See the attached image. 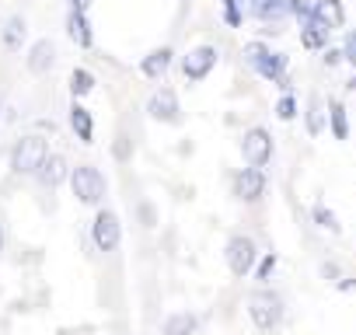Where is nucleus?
Wrapping results in <instances>:
<instances>
[{"instance_id": "412c9836", "label": "nucleus", "mask_w": 356, "mask_h": 335, "mask_svg": "<svg viewBox=\"0 0 356 335\" xmlns=\"http://www.w3.org/2000/svg\"><path fill=\"white\" fill-rule=\"evenodd\" d=\"M224 22H227L231 28H241V22H245V15H241V0H224Z\"/></svg>"}, {"instance_id": "b1692460", "label": "nucleus", "mask_w": 356, "mask_h": 335, "mask_svg": "<svg viewBox=\"0 0 356 335\" xmlns=\"http://www.w3.org/2000/svg\"><path fill=\"white\" fill-rule=\"evenodd\" d=\"M342 60L356 63V32H349V35H346V49H342Z\"/></svg>"}, {"instance_id": "423d86ee", "label": "nucleus", "mask_w": 356, "mask_h": 335, "mask_svg": "<svg viewBox=\"0 0 356 335\" xmlns=\"http://www.w3.org/2000/svg\"><path fill=\"white\" fill-rule=\"evenodd\" d=\"M241 157H245V164H252V168H266V164H269V157H273V136H269L266 126H252V129L245 133V140H241Z\"/></svg>"}, {"instance_id": "9b49d317", "label": "nucleus", "mask_w": 356, "mask_h": 335, "mask_svg": "<svg viewBox=\"0 0 356 335\" xmlns=\"http://www.w3.org/2000/svg\"><path fill=\"white\" fill-rule=\"evenodd\" d=\"M67 35L81 46V49H91L95 46V32H91V22H88V11H74L67 15Z\"/></svg>"}, {"instance_id": "4be33fe9", "label": "nucleus", "mask_w": 356, "mask_h": 335, "mask_svg": "<svg viewBox=\"0 0 356 335\" xmlns=\"http://www.w3.org/2000/svg\"><path fill=\"white\" fill-rule=\"evenodd\" d=\"M276 119H283V122L297 119V101H293V95H283V98L276 101Z\"/></svg>"}, {"instance_id": "f257e3e1", "label": "nucleus", "mask_w": 356, "mask_h": 335, "mask_svg": "<svg viewBox=\"0 0 356 335\" xmlns=\"http://www.w3.org/2000/svg\"><path fill=\"white\" fill-rule=\"evenodd\" d=\"M70 189H74L77 203H84V206H98V203H105L108 182H105V175L98 172L95 164H77L74 172H70Z\"/></svg>"}, {"instance_id": "aec40b11", "label": "nucleus", "mask_w": 356, "mask_h": 335, "mask_svg": "<svg viewBox=\"0 0 356 335\" xmlns=\"http://www.w3.org/2000/svg\"><path fill=\"white\" fill-rule=\"evenodd\" d=\"M91 91H95V74L84 70V67H77V70L70 74V95H74V98H84V95H91Z\"/></svg>"}, {"instance_id": "2eb2a0df", "label": "nucleus", "mask_w": 356, "mask_h": 335, "mask_svg": "<svg viewBox=\"0 0 356 335\" xmlns=\"http://www.w3.org/2000/svg\"><path fill=\"white\" fill-rule=\"evenodd\" d=\"M25 35H29V25H25L22 15H11V18L4 22V28H0V42H4V49H11V53L22 49Z\"/></svg>"}, {"instance_id": "cd10ccee", "label": "nucleus", "mask_w": 356, "mask_h": 335, "mask_svg": "<svg viewBox=\"0 0 356 335\" xmlns=\"http://www.w3.org/2000/svg\"><path fill=\"white\" fill-rule=\"evenodd\" d=\"M0 252H4V227H0Z\"/></svg>"}, {"instance_id": "ddd939ff", "label": "nucleus", "mask_w": 356, "mask_h": 335, "mask_svg": "<svg viewBox=\"0 0 356 335\" xmlns=\"http://www.w3.org/2000/svg\"><path fill=\"white\" fill-rule=\"evenodd\" d=\"M314 18L325 22L328 28H346V8H342V0H314Z\"/></svg>"}, {"instance_id": "0eeeda50", "label": "nucleus", "mask_w": 356, "mask_h": 335, "mask_svg": "<svg viewBox=\"0 0 356 335\" xmlns=\"http://www.w3.org/2000/svg\"><path fill=\"white\" fill-rule=\"evenodd\" d=\"M255 259H259V248H255L252 238L234 234V238L227 241V269H231L234 276H248L252 265H255Z\"/></svg>"}, {"instance_id": "dca6fc26", "label": "nucleus", "mask_w": 356, "mask_h": 335, "mask_svg": "<svg viewBox=\"0 0 356 335\" xmlns=\"http://www.w3.org/2000/svg\"><path fill=\"white\" fill-rule=\"evenodd\" d=\"M39 179H42V186H49V189L63 186V179H67V157H63V154H49V157L42 161V168H39Z\"/></svg>"}, {"instance_id": "5701e85b", "label": "nucleus", "mask_w": 356, "mask_h": 335, "mask_svg": "<svg viewBox=\"0 0 356 335\" xmlns=\"http://www.w3.org/2000/svg\"><path fill=\"white\" fill-rule=\"evenodd\" d=\"M314 220H318L325 231H339V220H335V213H332L328 206H321V203L314 206Z\"/></svg>"}, {"instance_id": "f8f14e48", "label": "nucleus", "mask_w": 356, "mask_h": 335, "mask_svg": "<svg viewBox=\"0 0 356 335\" xmlns=\"http://www.w3.org/2000/svg\"><path fill=\"white\" fill-rule=\"evenodd\" d=\"M25 63H29L32 74H46V70L56 63V46H53L49 39H39V42L29 49V60H25Z\"/></svg>"}, {"instance_id": "6ab92c4d", "label": "nucleus", "mask_w": 356, "mask_h": 335, "mask_svg": "<svg viewBox=\"0 0 356 335\" xmlns=\"http://www.w3.org/2000/svg\"><path fill=\"white\" fill-rule=\"evenodd\" d=\"M328 122H332L335 140H349V119H346V108L339 101H328Z\"/></svg>"}, {"instance_id": "39448f33", "label": "nucleus", "mask_w": 356, "mask_h": 335, "mask_svg": "<svg viewBox=\"0 0 356 335\" xmlns=\"http://www.w3.org/2000/svg\"><path fill=\"white\" fill-rule=\"evenodd\" d=\"M91 241L98 252H115L119 241H122V224L112 210H98L95 220H91Z\"/></svg>"}, {"instance_id": "7ed1b4c3", "label": "nucleus", "mask_w": 356, "mask_h": 335, "mask_svg": "<svg viewBox=\"0 0 356 335\" xmlns=\"http://www.w3.org/2000/svg\"><path fill=\"white\" fill-rule=\"evenodd\" d=\"M248 318L255 321L259 332H273V328L283 321V300H280L276 293H269V290L252 293V297H248Z\"/></svg>"}, {"instance_id": "1a4fd4ad", "label": "nucleus", "mask_w": 356, "mask_h": 335, "mask_svg": "<svg viewBox=\"0 0 356 335\" xmlns=\"http://www.w3.org/2000/svg\"><path fill=\"white\" fill-rule=\"evenodd\" d=\"M147 112H150V119H157V122H178V119H182L178 95H175L171 88H157V91L150 95V101H147Z\"/></svg>"}, {"instance_id": "f03ea898", "label": "nucleus", "mask_w": 356, "mask_h": 335, "mask_svg": "<svg viewBox=\"0 0 356 335\" xmlns=\"http://www.w3.org/2000/svg\"><path fill=\"white\" fill-rule=\"evenodd\" d=\"M46 157H49V143L42 136H22L11 150V172L15 175H39Z\"/></svg>"}, {"instance_id": "6e6552de", "label": "nucleus", "mask_w": 356, "mask_h": 335, "mask_svg": "<svg viewBox=\"0 0 356 335\" xmlns=\"http://www.w3.org/2000/svg\"><path fill=\"white\" fill-rule=\"evenodd\" d=\"M213 67H217V49H213V46H196V49H189V53L182 56V74H186V81H203V77H210Z\"/></svg>"}, {"instance_id": "9d476101", "label": "nucleus", "mask_w": 356, "mask_h": 335, "mask_svg": "<svg viewBox=\"0 0 356 335\" xmlns=\"http://www.w3.org/2000/svg\"><path fill=\"white\" fill-rule=\"evenodd\" d=\"M234 189H238V196L245 199V203H255V199H262V193H266V175H262V168H241L238 172V179H234Z\"/></svg>"}, {"instance_id": "bb28decb", "label": "nucleus", "mask_w": 356, "mask_h": 335, "mask_svg": "<svg viewBox=\"0 0 356 335\" xmlns=\"http://www.w3.org/2000/svg\"><path fill=\"white\" fill-rule=\"evenodd\" d=\"M325 60H328V63H339V60H342V49H328V56H325Z\"/></svg>"}, {"instance_id": "f3484780", "label": "nucleus", "mask_w": 356, "mask_h": 335, "mask_svg": "<svg viewBox=\"0 0 356 335\" xmlns=\"http://www.w3.org/2000/svg\"><path fill=\"white\" fill-rule=\"evenodd\" d=\"M70 129L77 133L81 143H91V140H95V119H91V112H88L81 101L70 105Z\"/></svg>"}, {"instance_id": "a878e982", "label": "nucleus", "mask_w": 356, "mask_h": 335, "mask_svg": "<svg viewBox=\"0 0 356 335\" xmlns=\"http://www.w3.org/2000/svg\"><path fill=\"white\" fill-rule=\"evenodd\" d=\"M91 4H95V0H70V8H74V11H88Z\"/></svg>"}, {"instance_id": "20e7f679", "label": "nucleus", "mask_w": 356, "mask_h": 335, "mask_svg": "<svg viewBox=\"0 0 356 335\" xmlns=\"http://www.w3.org/2000/svg\"><path fill=\"white\" fill-rule=\"evenodd\" d=\"M245 60H248L266 81H283V70H286V56H283V53H273V49L262 46V42H248V46H245Z\"/></svg>"}, {"instance_id": "4468645a", "label": "nucleus", "mask_w": 356, "mask_h": 335, "mask_svg": "<svg viewBox=\"0 0 356 335\" xmlns=\"http://www.w3.org/2000/svg\"><path fill=\"white\" fill-rule=\"evenodd\" d=\"M171 49L168 46H161V49H154V53H147L143 56V63H140V70H143V77H150V81H161L164 74H168V67H171Z\"/></svg>"}, {"instance_id": "a211bd4d", "label": "nucleus", "mask_w": 356, "mask_h": 335, "mask_svg": "<svg viewBox=\"0 0 356 335\" xmlns=\"http://www.w3.org/2000/svg\"><path fill=\"white\" fill-rule=\"evenodd\" d=\"M196 314H189V311H178V314H171L168 321H164V335H196Z\"/></svg>"}, {"instance_id": "393cba45", "label": "nucleus", "mask_w": 356, "mask_h": 335, "mask_svg": "<svg viewBox=\"0 0 356 335\" xmlns=\"http://www.w3.org/2000/svg\"><path fill=\"white\" fill-rule=\"evenodd\" d=\"M273 265H276V255H266L262 265H259V279H269L273 276Z\"/></svg>"}]
</instances>
